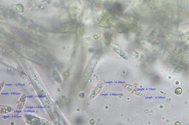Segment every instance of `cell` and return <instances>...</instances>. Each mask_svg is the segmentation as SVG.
Here are the masks:
<instances>
[{
	"label": "cell",
	"mask_w": 189,
	"mask_h": 125,
	"mask_svg": "<svg viewBox=\"0 0 189 125\" xmlns=\"http://www.w3.org/2000/svg\"><path fill=\"white\" fill-rule=\"evenodd\" d=\"M14 108L6 105H0V114H5L13 112Z\"/></svg>",
	"instance_id": "7a4b0ae2"
},
{
	"label": "cell",
	"mask_w": 189,
	"mask_h": 125,
	"mask_svg": "<svg viewBox=\"0 0 189 125\" xmlns=\"http://www.w3.org/2000/svg\"><path fill=\"white\" fill-rule=\"evenodd\" d=\"M4 83L3 82L0 83V93L2 91V89H3V87H4Z\"/></svg>",
	"instance_id": "5b68a950"
},
{
	"label": "cell",
	"mask_w": 189,
	"mask_h": 125,
	"mask_svg": "<svg viewBox=\"0 0 189 125\" xmlns=\"http://www.w3.org/2000/svg\"><path fill=\"white\" fill-rule=\"evenodd\" d=\"M26 123L29 125H49V121L36 117L28 116L26 117Z\"/></svg>",
	"instance_id": "6da1fadb"
},
{
	"label": "cell",
	"mask_w": 189,
	"mask_h": 125,
	"mask_svg": "<svg viewBox=\"0 0 189 125\" xmlns=\"http://www.w3.org/2000/svg\"><path fill=\"white\" fill-rule=\"evenodd\" d=\"M175 125H181V123L179 122H177V123H176Z\"/></svg>",
	"instance_id": "8992f818"
},
{
	"label": "cell",
	"mask_w": 189,
	"mask_h": 125,
	"mask_svg": "<svg viewBox=\"0 0 189 125\" xmlns=\"http://www.w3.org/2000/svg\"><path fill=\"white\" fill-rule=\"evenodd\" d=\"M26 100V96L25 95H23L21 96L20 101L18 103L19 104L17 105V109H18V110L20 111V110L22 109L24 107L25 105Z\"/></svg>",
	"instance_id": "3957f363"
},
{
	"label": "cell",
	"mask_w": 189,
	"mask_h": 125,
	"mask_svg": "<svg viewBox=\"0 0 189 125\" xmlns=\"http://www.w3.org/2000/svg\"><path fill=\"white\" fill-rule=\"evenodd\" d=\"M175 93H176V94L177 95H180L182 93V89L180 88H178L176 89V91H175Z\"/></svg>",
	"instance_id": "277c9868"
}]
</instances>
